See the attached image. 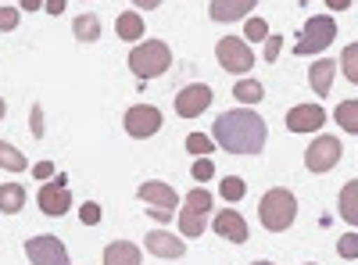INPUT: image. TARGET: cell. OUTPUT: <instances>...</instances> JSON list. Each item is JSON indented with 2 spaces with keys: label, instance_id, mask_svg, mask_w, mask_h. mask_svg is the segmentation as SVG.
Segmentation results:
<instances>
[{
  "label": "cell",
  "instance_id": "8",
  "mask_svg": "<svg viewBox=\"0 0 358 265\" xmlns=\"http://www.w3.org/2000/svg\"><path fill=\"white\" fill-rule=\"evenodd\" d=\"M40 212L43 215H65L72 208V190H69V180L65 176H54L50 183L40 187Z\"/></svg>",
  "mask_w": 358,
  "mask_h": 265
},
{
  "label": "cell",
  "instance_id": "11",
  "mask_svg": "<svg viewBox=\"0 0 358 265\" xmlns=\"http://www.w3.org/2000/svg\"><path fill=\"white\" fill-rule=\"evenodd\" d=\"M326 122V111L319 104H294L287 111V129L290 133H315Z\"/></svg>",
  "mask_w": 358,
  "mask_h": 265
},
{
  "label": "cell",
  "instance_id": "36",
  "mask_svg": "<svg viewBox=\"0 0 358 265\" xmlns=\"http://www.w3.org/2000/svg\"><path fill=\"white\" fill-rule=\"evenodd\" d=\"M33 176L43 183V180H54L57 172H54V165H50V162H36V165H33Z\"/></svg>",
  "mask_w": 358,
  "mask_h": 265
},
{
  "label": "cell",
  "instance_id": "12",
  "mask_svg": "<svg viewBox=\"0 0 358 265\" xmlns=\"http://www.w3.org/2000/svg\"><path fill=\"white\" fill-rule=\"evenodd\" d=\"M143 248L151 251L155 258H183V255H187V241L172 237V233H162V229H151V233H147Z\"/></svg>",
  "mask_w": 358,
  "mask_h": 265
},
{
  "label": "cell",
  "instance_id": "7",
  "mask_svg": "<svg viewBox=\"0 0 358 265\" xmlns=\"http://www.w3.org/2000/svg\"><path fill=\"white\" fill-rule=\"evenodd\" d=\"M25 255L33 265H69V248L50 237V233H43V237H29L25 241Z\"/></svg>",
  "mask_w": 358,
  "mask_h": 265
},
{
  "label": "cell",
  "instance_id": "29",
  "mask_svg": "<svg viewBox=\"0 0 358 265\" xmlns=\"http://www.w3.org/2000/svg\"><path fill=\"white\" fill-rule=\"evenodd\" d=\"M341 72L358 86V43H351V47H344V54H341Z\"/></svg>",
  "mask_w": 358,
  "mask_h": 265
},
{
  "label": "cell",
  "instance_id": "17",
  "mask_svg": "<svg viewBox=\"0 0 358 265\" xmlns=\"http://www.w3.org/2000/svg\"><path fill=\"white\" fill-rule=\"evenodd\" d=\"M143 255L133 241H111L104 248V265H140Z\"/></svg>",
  "mask_w": 358,
  "mask_h": 265
},
{
  "label": "cell",
  "instance_id": "27",
  "mask_svg": "<svg viewBox=\"0 0 358 265\" xmlns=\"http://www.w3.org/2000/svg\"><path fill=\"white\" fill-rule=\"evenodd\" d=\"M187 151L197 155V158H208V155L215 151V140L208 136V133H190V136H187Z\"/></svg>",
  "mask_w": 358,
  "mask_h": 265
},
{
  "label": "cell",
  "instance_id": "6",
  "mask_svg": "<svg viewBox=\"0 0 358 265\" xmlns=\"http://www.w3.org/2000/svg\"><path fill=\"white\" fill-rule=\"evenodd\" d=\"M341 155H344V147H341L337 136H319V140H312V147L305 151V165H308V172L322 176V172L337 169Z\"/></svg>",
  "mask_w": 358,
  "mask_h": 265
},
{
  "label": "cell",
  "instance_id": "23",
  "mask_svg": "<svg viewBox=\"0 0 358 265\" xmlns=\"http://www.w3.org/2000/svg\"><path fill=\"white\" fill-rule=\"evenodd\" d=\"M334 119H337V126H341L344 133H355V136H358V101H344V104H337Z\"/></svg>",
  "mask_w": 358,
  "mask_h": 265
},
{
  "label": "cell",
  "instance_id": "4",
  "mask_svg": "<svg viewBox=\"0 0 358 265\" xmlns=\"http://www.w3.org/2000/svg\"><path fill=\"white\" fill-rule=\"evenodd\" d=\"M334 36H337V22H334L330 15H315V18H308V22H305L301 36H297L294 54H297V57L319 54V50H326V47L334 43Z\"/></svg>",
  "mask_w": 358,
  "mask_h": 265
},
{
  "label": "cell",
  "instance_id": "15",
  "mask_svg": "<svg viewBox=\"0 0 358 265\" xmlns=\"http://www.w3.org/2000/svg\"><path fill=\"white\" fill-rule=\"evenodd\" d=\"M255 4H258V0H212L208 15H212L215 22H241Z\"/></svg>",
  "mask_w": 358,
  "mask_h": 265
},
{
  "label": "cell",
  "instance_id": "22",
  "mask_svg": "<svg viewBox=\"0 0 358 265\" xmlns=\"http://www.w3.org/2000/svg\"><path fill=\"white\" fill-rule=\"evenodd\" d=\"M233 97L241 101V104H258L265 97V86L258 79H241V83L233 86Z\"/></svg>",
  "mask_w": 358,
  "mask_h": 265
},
{
  "label": "cell",
  "instance_id": "38",
  "mask_svg": "<svg viewBox=\"0 0 358 265\" xmlns=\"http://www.w3.org/2000/svg\"><path fill=\"white\" fill-rule=\"evenodd\" d=\"M65 4H69V0H43L47 15H62V11H65Z\"/></svg>",
  "mask_w": 358,
  "mask_h": 265
},
{
  "label": "cell",
  "instance_id": "44",
  "mask_svg": "<svg viewBox=\"0 0 358 265\" xmlns=\"http://www.w3.org/2000/svg\"><path fill=\"white\" fill-rule=\"evenodd\" d=\"M251 265H273V262H251Z\"/></svg>",
  "mask_w": 358,
  "mask_h": 265
},
{
  "label": "cell",
  "instance_id": "42",
  "mask_svg": "<svg viewBox=\"0 0 358 265\" xmlns=\"http://www.w3.org/2000/svg\"><path fill=\"white\" fill-rule=\"evenodd\" d=\"M326 4H330V11H348L351 0H326Z\"/></svg>",
  "mask_w": 358,
  "mask_h": 265
},
{
  "label": "cell",
  "instance_id": "9",
  "mask_svg": "<svg viewBox=\"0 0 358 265\" xmlns=\"http://www.w3.org/2000/svg\"><path fill=\"white\" fill-rule=\"evenodd\" d=\"M162 129V111L151 108V104H136L126 111V133L133 140H147V136H155Z\"/></svg>",
  "mask_w": 358,
  "mask_h": 265
},
{
  "label": "cell",
  "instance_id": "41",
  "mask_svg": "<svg viewBox=\"0 0 358 265\" xmlns=\"http://www.w3.org/2000/svg\"><path fill=\"white\" fill-rule=\"evenodd\" d=\"M151 219H158V222H169V219H172V212H169V208H151Z\"/></svg>",
  "mask_w": 358,
  "mask_h": 265
},
{
  "label": "cell",
  "instance_id": "24",
  "mask_svg": "<svg viewBox=\"0 0 358 265\" xmlns=\"http://www.w3.org/2000/svg\"><path fill=\"white\" fill-rule=\"evenodd\" d=\"M0 169H8V172H22V169H29V162H25V155L18 151V147H11V143L0 140Z\"/></svg>",
  "mask_w": 358,
  "mask_h": 265
},
{
  "label": "cell",
  "instance_id": "19",
  "mask_svg": "<svg viewBox=\"0 0 358 265\" xmlns=\"http://www.w3.org/2000/svg\"><path fill=\"white\" fill-rule=\"evenodd\" d=\"M115 33H118V40L136 43V40L143 36V18H140L136 11H122V15L115 18Z\"/></svg>",
  "mask_w": 358,
  "mask_h": 265
},
{
  "label": "cell",
  "instance_id": "14",
  "mask_svg": "<svg viewBox=\"0 0 358 265\" xmlns=\"http://www.w3.org/2000/svg\"><path fill=\"white\" fill-rule=\"evenodd\" d=\"M136 197H140V201H147L151 208H169V212L179 204V194H176L169 183H158V180H147V183H140Z\"/></svg>",
  "mask_w": 358,
  "mask_h": 265
},
{
  "label": "cell",
  "instance_id": "26",
  "mask_svg": "<svg viewBox=\"0 0 358 265\" xmlns=\"http://www.w3.org/2000/svg\"><path fill=\"white\" fill-rule=\"evenodd\" d=\"M179 212H194V215H208L212 212V194L208 190H190L187 201H183V208Z\"/></svg>",
  "mask_w": 358,
  "mask_h": 265
},
{
  "label": "cell",
  "instance_id": "45",
  "mask_svg": "<svg viewBox=\"0 0 358 265\" xmlns=\"http://www.w3.org/2000/svg\"><path fill=\"white\" fill-rule=\"evenodd\" d=\"M305 265H315V262H305Z\"/></svg>",
  "mask_w": 358,
  "mask_h": 265
},
{
  "label": "cell",
  "instance_id": "34",
  "mask_svg": "<svg viewBox=\"0 0 358 265\" xmlns=\"http://www.w3.org/2000/svg\"><path fill=\"white\" fill-rule=\"evenodd\" d=\"M18 11L15 8H0V33H11V29H18Z\"/></svg>",
  "mask_w": 358,
  "mask_h": 265
},
{
  "label": "cell",
  "instance_id": "37",
  "mask_svg": "<svg viewBox=\"0 0 358 265\" xmlns=\"http://www.w3.org/2000/svg\"><path fill=\"white\" fill-rule=\"evenodd\" d=\"M33 136H43V108L33 104Z\"/></svg>",
  "mask_w": 358,
  "mask_h": 265
},
{
  "label": "cell",
  "instance_id": "35",
  "mask_svg": "<svg viewBox=\"0 0 358 265\" xmlns=\"http://www.w3.org/2000/svg\"><path fill=\"white\" fill-rule=\"evenodd\" d=\"M280 47H283V36H273V40H265V62L273 65L276 57H280Z\"/></svg>",
  "mask_w": 358,
  "mask_h": 265
},
{
  "label": "cell",
  "instance_id": "43",
  "mask_svg": "<svg viewBox=\"0 0 358 265\" xmlns=\"http://www.w3.org/2000/svg\"><path fill=\"white\" fill-rule=\"evenodd\" d=\"M4 111H8V104H4V97H0V122H4Z\"/></svg>",
  "mask_w": 358,
  "mask_h": 265
},
{
  "label": "cell",
  "instance_id": "10",
  "mask_svg": "<svg viewBox=\"0 0 358 265\" xmlns=\"http://www.w3.org/2000/svg\"><path fill=\"white\" fill-rule=\"evenodd\" d=\"M208 104H212V86H204V83H194V86L176 94V115L179 119H197V115L208 111Z\"/></svg>",
  "mask_w": 358,
  "mask_h": 265
},
{
  "label": "cell",
  "instance_id": "2",
  "mask_svg": "<svg viewBox=\"0 0 358 265\" xmlns=\"http://www.w3.org/2000/svg\"><path fill=\"white\" fill-rule=\"evenodd\" d=\"M294 215H297V197L283 187L268 190L262 201H258V219L268 233H283L294 226Z\"/></svg>",
  "mask_w": 358,
  "mask_h": 265
},
{
  "label": "cell",
  "instance_id": "25",
  "mask_svg": "<svg viewBox=\"0 0 358 265\" xmlns=\"http://www.w3.org/2000/svg\"><path fill=\"white\" fill-rule=\"evenodd\" d=\"M179 229H183V237H201V233L208 229V215H194V212H179Z\"/></svg>",
  "mask_w": 358,
  "mask_h": 265
},
{
  "label": "cell",
  "instance_id": "13",
  "mask_svg": "<svg viewBox=\"0 0 358 265\" xmlns=\"http://www.w3.org/2000/svg\"><path fill=\"white\" fill-rule=\"evenodd\" d=\"M215 233H219V237H226V241H233V244H248V237H251L244 215L233 212V208H226V212L215 215Z\"/></svg>",
  "mask_w": 358,
  "mask_h": 265
},
{
  "label": "cell",
  "instance_id": "39",
  "mask_svg": "<svg viewBox=\"0 0 358 265\" xmlns=\"http://www.w3.org/2000/svg\"><path fill=\"white\" fill-rule=\"evenodd\" d=\"M136 8H143V11H155V8H162V0H133Z\"/></svg>",
  "mask_w": 358,
  "mask_h": 265
},
{
  "label": "cell",
  "instance_id": "5",
  "mask_svg": "<svg viewBox=\"0 0 358 265\" xmlns=\"http://www.w3.org/2000/svg\"><path fill=\"white\" fill-rule=\"evenodd\" d=\"M215 54H219V65L226 72H233V76H248L255 69V54H251V47H248L244 36H222L219 47H215Z\"/></svg>",
  "mask_w": 358,
  "mask_h": 265
},
{
  "label": "cell",
  "instance_id": "32",
  "mask_svg": "<svg viewBox=\"0 0 358 265\" xmlns=\"http://www.w3.org/2000/svg\"><path fill=\"white\" fill-rule=\"evenodd\" d=\"M190 176H194L197 183H204V180H212V176H215V162H208V158H197V162L190 165Z\"/></svg>",
  "mask_w": 358,
  "mask_h": 265
},
{
  "label": "cell",
  "instance_id": "40",
  "mask_svg": "<svg viewBox=\"0 0 358 265\" xmlns=\"http://www.w3.org/2000/svg\"><path fill=\"white\" fill-rule=\"evenodd\" d=\"M18 4H22V11H40L43 0H18Z\"/></svg>",
  "mask_w": 358,
  "mask_h": 265
},
{
  "label": "cell",
  "instance_id": "21",
  "mask_svg": "<svg viewBox=\"0 0 358 265\" xmlns=\"http://www.w3.org/2000/svg\"><path fill=\"white\" fill-rule=\"evenodd\" d=\"M341 219L358 226V180L344 183V190H341Z\"/></svg>",
  "mask_w": 358,
  "mask_h": 265
},
{
  "label": "cell",
  "instance_id": "1",
  "mask_svg": "<svg viewBox=\"0 0 358 265\" xmlns=\"http://www.w3.org/2000/svg\"><path fill=\"white\" fill-rule=\"evenodd\" d=\"M212 140L222 147L226 155H262L268 126L258 111L251 108H233L226 115H219L215 126H212Z\"/></svg>",
  "mask_w": 358,
  "mask_h": 265
},
{
  "label": "cell",
  "instance_id": "20",
  "mask_svg": "<svg viewBox=\"0 0 358 265\" xmlns=\"http://www.w3.org/2000/svg\"><path fill=\"white\" fill-rule=\"evenodd\" d=\"M22 208H25V187H18V183H0V212L18 215Z\"/></svg>",
  "mask_w": 358,
  "mask_h": 265
},
{
  "label": "cell",
  "instance_id": "16",
  "mask_svg": "<svg viewBox=\"0 0 358 265\" xmlns=\"http://www.w3.org/2000/svg\"><path fill=\"white\" fill-rule=\"evenodd\" d=\"M334 76H337V65L330 62V57H319V62L308 69L312 90H315L319 97H330V90H334Z\"/></svg>",
  "mask_w": 358,
  "mask_h": 265
},
{
  "label": "cell",
  "instance_id": "31",
  "mask_svg": "<svg viewBox=\"0 0 358 265\" xmlns=\"http://www.w3.org/2000/svg\"><path fill=\"white\" fill-rule=\"evenodd\" d=\"M337 255H341L344 262L358 258V233H344V237L337 241Z\"/></svg>",
  "mask_w": 358,
  "mask_h": 265
},
{
  "label": "cell",
  "instance_id": "3",
  "mask_svg": "<svg viewBox=\"0 0 358 265\" xmlns=\"http://www.w3.org/2000/svg\"><path fill=\"white\" fill-rule=\"evenodd\" d=\"M169 65H172V50H169V43H162V40H143L140 47L129 50V72L140 76V79L165 76Z\"/></svg>",
  "mask_w": 358,
  "mask_h": 265
},
{
  "label": "cell",
  "instance_id": "33",
  "mask_svg": "<svg viewBox=\"0 0 358 265\" xmlns=\"http://www.w3.org/2000/svg\"><path fill=\"white\" fill-rule=\"evenodd\" d=\"M79 222L83 226H97L101 222V204L97 201H86L83 208H79Z\"/></svg>",
  "mask_w": 358,
  "mask_h": 265
},
{
  "label": "cell",
  "instance_id": "28",
  "mask_svg": "<svg viewBox=\"0 0 358 265\" xmlns=\"http://www.w3.org/2000/svg\"><path fill=\"white\" fill-rule=\"evenodd\" d=\"M219 194H222L226 201H241V197L248 194V183L241 180V176H226V180L219 183Z\"/></svg>",
  "mask_w": 358,
  "mask_h": 265
},
{
  "label": "cell",
  "instance_id": "18",
  "mask_svg": "<svg viewBox=\"0 0 358 265\" xmlns=\"http://www.w3.org/2000/svg\"><path fill=\"white\" fill-rule=\"evenodd\" d=\"M72 36H76L79 43H97V40L104 36L101 18H97V15H79V18L72 22Z\"/></svg>",
  "mask_w": 358,
  "mask_h": 265
},
{
  "label": "cell",
  "instance_id": "30",
  "mask_svg": "<svg viewBox=\"0 0 358 265\" xmlns=\"http://www.w3.org/2000/svg\"><path fill=\"white\" fill-rule=\"evenodd\" d=\"M244 40H248V43H262V40H268V25H265V18H251V22L244 25Z\"/></svg>",
  "mask_w": 358,
  "mask_h": 265
}]
</instances>
